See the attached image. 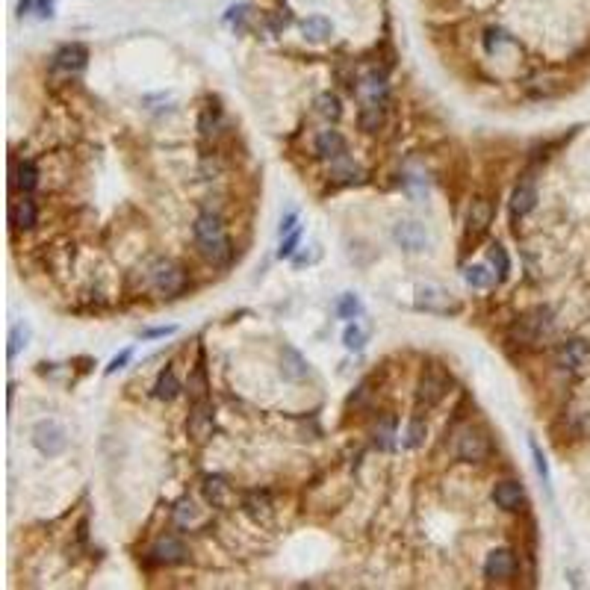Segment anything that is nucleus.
<instances>
[{"instance_id":"nucleus-1","label":"nucleus","mask_w":590,"mask_h":590,"mask_svg":"<svg viewBox=\"0 0 590 590\" xmlns=\"http://www.w3.org/2000/svg\"><path fill=\"white\" fill-rule=\"evenodd\" d=\"M195 239H198L201 254L213 266H224V263L231 260V254H233L231 239H228V233H224L222 222L215 219V215L204 213V215L195 219Z\"/></svg>"},{"instance_id":"nucleus-2","label":"nucleus","mask_w":590,"mask_h":590,"mask_svg":"<svg viewBox=\"0 0 590 590\" xmlns=\"http://www.w3.org/2000/svg\"><path fill=\"white\" fill-rule=\"evenodd\" d=\"M151 283L163 295H177V292L186 290L189 278H186V272L180 269V266H174L172 260H156L151 266Z\"/></svg>"},{"instance_id":"nucleus-3","label":"nucleus","mask_w":590,"mask_h":590,"mask_svg":"<svg viewBox=\"0 0 590 590\" xmlns=\"http://www.w3.org/2000/svg\"><path fill=\"white\" fill-rule=\"evenodd\" d=\"M416 307L425 313H449L458 310V301L451 298L449 290L434 287V283H422V287H416Z\"/></svg>"},{"instance_id":"nucleus-4","label":"nucleus","mask_w":590,"mask_h":590,"mask_svg":"<svg viewBox=\"0 0 590 590\" xmlns=\"http://www.w3.org/2000/svg\"><path fill=\"white\" fill-rule=\"evenodd\" d=\"M487 455H490V442L478 428H464L458 434V458L460 460L478 464V460H484Z\"/></svg>"},{"instance_id":"nucleus-5","label":"nucleus","mask_w":590,"mask_h":590,"mask_svg":"<svg viewBox=\"0 0 590 590\" xmlns=\"http://www.w3.org/2000/svg\"><path fill=\"white\" fill-rule=\"evenodd\" d=\"M33 442L36 449L42 451V455L54 458L59 455V451L65 449V431L56 425V422H38V425L33 428Z\"/></svg>"},{"instance_id":"nucleus-6","label":"nucleus","mask_w":590,"mask_h":590,"mask_svg":"<svg viewBox=\"0 0 590 590\" xmlns=\"http://www.w3.org/2000/svg\"><path fill=\"white\" fill-rule=\"evenodd\" d=\"M446 390H449V381L440 375V372H425V375L419 378V390H416V405H419V410L425 408V410H431L437 405V401L446 396Z\"/></svg>"},{"instance_id":"nucleus-7","label":"nucleus","mask_w":590,"mask_h":590,"mask_svg":"<svg viewBox=\"0 0 590 590\" xmlns=\"http://www.w3.org/2000/svg\"><path fill=\"white\" fill-rule=\"evenodd\" d=\"M213 425H215V416H213V405H206V401H195V408L189 413V419H186V431H189V437L195 442H204L210 440L213 434Z\"/></svg>"},{"instance_id":"nucleus-8","label":"nucleus","mask_w":590,"mask_h":590,"mask_svg":"<svg viewBox=\"0 0 590 590\" xmlns=\"http://www.w3.org/2000/svg\"><path fill=\"white\" fill-rule=\"evenodd\" d=\"M392 236H396V242L410 254L428 248V231L422 228L419 222H399L396 231H392Z\"/></svg>"},{"instance_id":"nucleus-9","label":"nucleus","mask_w":590,"mask_h":590,"mask_svg":"<svg viewBox=\"0 0 590 590\" xmlns=\"http://www.w3.org/2000/svg\"><path fill=\"white\" fill-rule=\"evenodd\" d=\"M517 573V558L510 549H493L484 560V576L493 578V582H505Z\"/></svg>"},{"instance_id":"nucleus-10","label":"nucleus","mask_w":590,"mask_h":590,"mask_svg":"<svg viewBox=\"0 0 590 590\" xmlns=\"http://www.w3.org/2000/svg\"><path fill=\"white\" fill-rule=\"evenodd\" d=\"M490 222H493V204L487 198H475L469 204V213H467V236H472V239L484 236Z\"/></svg>"},{"instance_id":"nucleus-11","label":"nucleus","mask_w":590,"mask_h":590,"mask_svg":"<svg viewBox=\"0 0 590 590\" xmlns=\"http://www.w3.org/2000/svg\"><path fill=\"white\" fill-rule=\"evenodd\" d=\"M587 357H590V342L587 340H567L564 346L558 349V360H560V366H567V369H582L585 363H587Z\"/></svg>"},{"instance_id":"nucleus-12","label":"nucleus","mask_w":590,"mask_h":590,"mask_svg":"<svg viewBox=\"0 0 590 590\" xmlns=\"http://www.w3.org/2000/svg\"><path fill=\"white\" fill-rule=\"evenodd\" d=\"M316 154L322 160H342L346 156V139L340 130H322L316 136Z\"/></svg>"},{"instance_id":"nucleus-13","label":"nucleus","mask_w":590,"mask_h":590,"mask_svg":"<svg viewBox=\"0 0 590 590\" xmlns=\"http://www.w3.org/2000/svg\"><path fill=\"white\" fill-rule=\"evenodd\" d=\"M86 59H88V51L83 45H65V47H59L56 51L54 65L62 68V71H83Z\"/></svg>"},{"instance_id":"nucleus-14","label":"nucleus","mask_w":590,"mask_h":590,"mask_svg":"<svg viewBox=\"0 0 590 590\" xmlns=\"http://www.w3.org/2000/svg\"><path fill=\"white\" fill-rule=\"evenodd\" d=\"M523 484H517V481H499L493 487V502L502 510H517L523 505Z\"/></svg>"},{"instance_id":"nucleus-15","label":"nucleus","mask_w":590,"mask_h":590,"mask_svg":"<svg viewBox=\"0 0 590 590\" xmlns=\"http://www.w3.org/2000/svg\"><path fill=\"white\" fill-rule=\"evenodd\" d=\"M534 204H537V192H534V186H531L528 180H526V183H519L517 189H514V195H510V215H514V219H523L526 213L534 210Z\"/></svg>"},{"instance_id":"nucleus-16","label":"nucleus","mask_w":590,"mask_h":590,"mask_svg":"<svg viewBox=\"0 0 590 590\" xmlns=\"http://www.w3.org/2000/svg\"><path fill=\"white\" fill-rule=\"evenodd\" d=\"M154 555L160 564H180V560H186V546L177 537H160L154 546Z\"/></svg>"},{"instance_id":"nucleus-17","label":"nucleus","mask_w":590,"mask_h":590,"mask_svg":"<svg viewBox=\"0 0 590 590\" xmlns=\"http://www.w3.org/2000/svg\"><path fill=\"white\" fill-rule=\"evenodd\" d=\"M549 328H552V313L549 310H534L531 316L523 319V340L534 342L537 337H543Z\"/></svg>"},{"instance_id":"nucleus-18","label":"nucleus","mask_w":590,"mask_h":590,"mask_svg":"<svg viewBox=\"0 0 590 590\" xmlns=\"http://www.w3.org/2000/svg\"><path fill=\"white\" fill-rule=\"evenodd\" d=\"M204 499L210 502V505H215V508H224V505H228V499H231L228 481L219 478V475L204 478Z\"/></svg>"},{"instance_id":"nucleus-19","label":"nucleus","mask_w":590,"mask_h":590,"mask_svg":"<svg viewBox=\"0 0 590 590\" xmlns=\"http://www.w3.org/2000/svg\"><path fill=\"white\" fill-rule=\"evenodd\" d=\"M245 510H248L257 523H269L272 514H274L269 493H248V496H245Z\"/></svg>"},{"instance_id":"nucleus-20","label":"nucleus","mask_w":590,"mask_h":590,"mask_svg":"<svg viewBox=\"0 0 590 590\" xmlns=\"http://www.w3.org/2000/svg\"><path fill=\"white\" fill-rule=\"evenodd\" d=\"M9 215H12V224H15V228H33L38 213H36V204H33V201H30V198H21V201L12 204V213H9Z\"/></svg>"},{"instance_id":"nucleus-21","label":"nucleus","mask_w":590,"mask_h":590,"mask_svg":"<svg viewBox=\"0 0 590 590\" xmlns=\"http://www.w3.org/2000/svg\"><path fill=\"white\" fill-rule=\"evenodd\" d=\"M281 360H283V375H287V378L295 381V378H304V375H307V363H304V357H301V354L295 351V349H290V346L283 349Z\"/></svg>"},{"instance_id":"nucleus-22","label":"nucleus","mask_w":590,"mask_h":590,"mask_svg":"<svg viewBox=\"0 0 590 590\" xmlns=\"http://www.w3.org/2000/svg\"><path fill=\"white\" fill-rule=\"evenodd\" d=\"M154 392H156V399H163V401H172V399L177 396V392H180V384H177L174 369H163V372H160V378H156Z\"/></svg>"},{"instance_id":"nucleus-23","label":"nucleus","mask_w":590,"mask_h":590,"mask_svg":"<svg viewBox=\"0 0 590 590\" xmlns=\"http://www.w3.org/2000/svg\"><path fill=\"white\" fill-rule=\"evenodd\" d=\"M381 127H384V106L381 104H366L360 110V130L378 133Z\"/></svg>"},{"instance_id":"nucleus-24","label":"nucleus","mask_w":590,"mask_h":590,"mask_svg":"<svg viewBox=\"0 0 590 590\" xmlns=\"http://www.w3.org/2000/svg\"><path fill=\"white\" fill-rule=\"evenodd\" d=\"M301 30H304V36H307V38H313V42H324V38H331V33H333L331 21H328V18H322V15L307 18Z\"/></svg>"},{"instance_id":"nucleus-25","label":"nucleus","mask_w":590,"mask_h":590,"mask_svg":"<svg viewBox=\"0 0 590 590\" xmlns=\"http://www.w3.org/2000/svg\"><path fill=\"white\" fill-rule=\"evenodd\" d=\"M464 278H467V283L472 290H487V287H493V272L487 269V266H467V272H464Z\"/></svg>"},{"instance_id":"nucleus-26","label":"nucleus","mask_w":590,"mask_h":590,"mask_svg":"<svg viewBox=\"0 0 590 590\" xmlns=\"http://www.w3.org/2000/svg\"><path fill=\"white\" fill-rule=\"evenodd\" d=\"M357 88L369 95V104H381L384 95H387V80H384V74H375V71H372L366 80H363V86H357Z\"/></svg>"},{"instance_id":"nucleus-27","label":"nucleus","mask_w":590,"mask_h":590,"mask_svg":"<svg viewBox=\"0 0 590 590\" xmlns=\"http://www.w3.org/2000/svg\"><path fill=\"white\" fill-rule=\"evenodd\" d=\"M36 183H38L36 165L33 163H18V169H15V186H18V189H21V192H33Z\"/></svg>"},{"instance_id":"nucleus-28","label":"nucleus","mask_w":590,"mask_h":590,"mask_svg":"<svg viewBox=\"0 0 590 590\" xmlns=\"http://www.w3.org/2000/svg\"><path fill=\"white\" fill-rule=\"evenodd\" d=\"M219 121H222V110H219L215 104H206L204 113H201V118H198V130H201V136H213L215 130H219Z\"/></svg>"},{"instance_id":"nucleus-29","label":"nucleus","mask_w":590,"mask_h":590,"mask_svg":"<svg viewBox=\"0 0 590 590\" xmlns=\"http://www.w3.org/2000/svg\"><path fill=\"white\" fill-rule=\"evenodd\" d=\"M316 106H319V115L331 118V121H337V118L342 115V104H340V97L333 95V92H324V95H319Z\"/></svg>"},{"instance_id":"nucleus-30","label":"nucleus","mask_w":590,"mask_h":590,"mask_svg":"<svg viewBox=\"0 0 590 590\" xmlns=\"http://www.w3.org/2000/svg\"><path fill=\"white\" fill-rule=\"evenodd\" d=\"M392 434H396V422H392L390 416L381 419L375 425V446L378 449H390L392 446Z\"/></svg>"},{"instance_id":"nucleus-31","label":"nucleus","mask_w":590,"mask_h":590,"mask_svg":"<svg viewBox=\"0 0 590 590\" xmlns=\"http://www.w3.org/2000/svg\"><path fill=\"white\" fill-rule=\"evenodd\" d=\"M342 342H346V349L360 351L363 346H366V331L357 328V324H349V328L342 331Z\"/></svg>"},{"instance_id":"nucleus-32","label":"nucleus","mask_w":590,"mask_h":590,"mask_svg":"<svg viewBox=\"0 0 590 590\" xmlns=\"http://www.w3.org/2000/svg\"><path fill=\"white\" fill-rule=\"evenodd\" d=\"M360 313V301H357V295L354 292H346L342 298L337 301V316H342V319H354Z\"/></svg>"},{"instance_id":"nucleus-33","label":"nucleus","mask_w":590,"mask_h":590,"mask_svg":"<svg viewBox=\"0 0 590 590\" xmlns=\"http://www.w3.org/2000/svg\"><path fill=\"white\" fill-rule=\"evenodd\" d=\"M425 442V422L422 419H413L408 425V434H405V446L408 449H419Z\"/></svg>"},{"instance_id":"nucleus-34","label":"nucleus","mask_w":590,"mask_h":590,"mask_svg":"<svg viewBox=\"0 0 590 590\" xmlns=\"http://www.w3.org/2000/svg\"><path fill=\"white\" fill-rule=\"evenodd\" d=\"M490 260H493V266L499 269V281H505L508 274H510V260H508V251L502 248L499 242L493 245V248H490Z\"/></svg>"},{"instance_id":"nucleus-35","label":"nucleus","mask_w":590,"mask_h":590,"mask_svg":"<svg viewBox=\"0 0 590 590\" xmlns=\"http://www.w3.org/2000/svg\"><path fill=\"white\" fill-rule=\"evenodd\" d=\"M27 328L21 322L18 324H12V331H9V357H15L18 351H21V346H27Z\"/></svg>"},{"instance_id":"nucleus-36","label":"nucleus","mask_w":590,"mask_h":590,"mask_svg":"<svg viewBox=\"0 0 590 590\" xmlns=\"http://www.w3.org/2000/svg\"><path fill=\"white\" fill-rule=\"evenodd\" d=\"M189 392L195 396V401H201V399L206 396V375H204V366H201V363L195 366L192 378H189Z\"/></svg>"},{"instance_id":"nucleus-37","label":"nucleus","mask_w":590,"mask_h":590,"mask_svg":"<svg viewBox=\"0 0 590 590\" xmlns=\"http://www.w3.org/2000/svg\"><path fill=\"white\" fill-rule=\"evenodd\" d=\"M528 446H531V455H534V467H537V475L543 478V484H549V464H546V455H543V451H540L537 440H531Z\"/></svg>"},{"instance_id":"nucleus-38","label":"nucleus","mask_w":590,"mask_h":590,"mask_svg":"<svg viewBox=\"0 0 590 590\" xmlns=\"http://www.w3.org/2000/svg\"><path fill=\"white\" fill-rule=\"evenodd\" d=\"M298 239H301V233H298V231L287 233V239H283V242H281V248H278L281 257H292V251H295V245H298Z\"/></svg>"},{"instance_id":"nucleus-39","label":"nucleus","mask_w":590,"mask_h":590,"mask_svg":"<svg viewBox=\"0 0 590 590\" xmlns=\"http://www.w3.org/2000/svg\"><path fill=\"white\" fill-rule=\"evenodd\" d=\"M130 357H133V351H130V349H124L121 354H118V357H113V363H110V366H106V375H113V372L124 369L127 363H130Z\"/></svg>"},{"instance_id":"nucleus-40","label":"nucleus","mask_w":590,"mask_h":590,"mask_svg":"<svg viewBox=\"0 0 590 590\" xmlns=\"http://www.w3.org/2000/svg\"><path fill=\"white\" fill-rule=\"evenodd\" d=\"M195 519V505L192 502H180L177 505V523H192Z\"/></svg>"},{"instance_id":"nucleus-41","label":"nucleus","mask_w":590,"mask_h":590,"mask_svg":"<svg viewBox=\"0 0 590 590\" xmlns=\"http://www.w3.org/2000/svg\"><path fill=\"white\" fill-rule=\"evenodd\" d=\"M295 222H298V215L295 213H287V219L281 222V236H287V233H292V228H295Z\"/></svg>"},{"instance_id":"nucleus-42","label":"nucleus","mask_w":590,"mask_h":590,"mask_svg":"<svg viewBox=\"0 0 590 590\" xmlns=\"http://www.w3.org/2000/svg\"><path fill=\"white\" fill-rule=\"evenodd\" d=\"M51 3H54V0H38V15H42V18H51V15H54V6H51Z\"/></svg>"},{"instance_id":"nucleus-43","label":"nucleus","mask_w":590,"mask_h":590,"mask_svg":"<svg viewBox=\"0 0 590 590\" xmlns=\"http://www.w3.org/2000/svg\"><path fill=\"white\" fill-rule=\"evenodd\" d=\"M165 333H174V328H154V331H145V337H165Z\"/></svg>"},{"instance_id":"nucleus-44","label":"nucleus","mask_w":590,"mask_h":590,"mask_svg":"<svg viewBox=\"0 0 590 590\" xmlns=\"http://www.w3.org/2000/svg\"><path fill=\"white\" fill-rule=\"evenodd\" d=\"M30 6H33V0H21V3H18V15H27Z\"/></svg>"}]
</instances>
